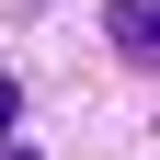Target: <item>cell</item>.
<instances>
[{"label": "cell", "mask_w": 160, "mask_h": 160, "mask_svg": "<svg viewBox=\"0 0 160 160\" xmlns=\"http://www.w3.org/2000/svg\"><path fill=\"white\" fill-rule=\"evenodd\" d=\"M103 34L137 57V69H160V0H114V12H103Z\"/></svg>", "instance_id": "1"}, {"label": "cell", "mask_w": 160, "mask_h": 160, "mask_svg": "<svg viewBox=\"0 0 160 160\" xmlns=\"http://www.w3.org/2000/svg\"><path fill=\"white\" fill-rule=\"evenodd\" d=\"M12 103H23V92H12V80H0V137H12Z\"/></svg>", "instance_id": "2"}, {"label": "cell", "mask_w": 160, "mask_h": 160, "mask_svg": "<svg viewBox=\"0 0 160 160\" xmlns=\"http://www.w3.org/2000/svg\"><path fill=\"white\" fill-rule=\"evenodd\" d=\"M12 160H34V149H12Z\"/></svg>", "instance_id": "3"}]
</instances>
